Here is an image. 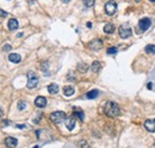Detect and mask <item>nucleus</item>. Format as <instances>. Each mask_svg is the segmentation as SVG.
I'll list each match as a JSON object with an SVG mask.
<instances>
[{"label": "nucleus", "mask_w": 155, "mask_h": 148, "mask_svg": "<svg viewBox=\"0 0 155 148\" xmlns=\"http://www.w3.org/2000/svg\"><path fill=\"white\" fill-rule=\"evenodd\" d=\"M104 112H105V115L109 116V117H117V116L121 115V108H119V105H118L117 103L109 101V102L105 104Z\"/></svg>", "instance_id": "f257e3e1"}, {"label": "nucleus", "mask_w": 155, "mask_h": 148, "mask_svg": "<svg viewBox=\"0 0 155 148\" xmlns=\"http://www.w3.org/2000/svg\"><path fill=\"white\" fill-rule=\"evenodd\" d=\"M50 119H51V122L59 124V123H61L66 119V114H64L63 111H55V112H53L50 115Z\"/></svg>", "instance_id": "f03ea898"}, {"label": "nucleus", "mask_w": 155, "mask_h": 148, "mask_svg": "<svg viewBox=\"0 0 155 148\" xmlns=\"http://www.w3.org/2000/svg\"><path fill=\"white\" fill-rule=\"evenodd\" d=\"M38 85V77L37 74L34 72H29L28 73V87L29 89H35Z\"/></svg>", "instance_id": "7ed1b4c3"}, {"label": "nucleus", "mask_w": 155, "mask_h": 148, "mask_svg": "<svg viewBox=\"0 0 155 148\" xmlns=\"http://www.w3.org/2000/svg\"><path fill=\"white\" fill-rule=\"evenodd\" d=\"M119 36L122 38H129V37L131 36L133 31H131V28L128 25V24H123V25L119 27Z\"/></svg>", "instance_id": "20e7f679"}, {"label": "nucleus", "mask_w": 155, "mask_h": 148, "mask_svg": "<svg viewBox=\"0 0 155 148\" xmlns=\"http://www.w3.org/2000/svg\"><path fill=\"white\" fill-rule=\"evenodd\" d=\"M105 12H106L108 16H113L116 12H117V4L115 1H112V0L108 1L105 4Z\"/></svg>", "instance_id": "39448f33"}, {"label": "nucleus", "mask_w": 155, "mask_h": 148, "mask_svg": "<svg viewBox=\"0 0 155 148\" xmlns=\"http://www.w3.org/2000/svg\"><path fill=\"white\" fill-rule=\"evenodd\" d=\"M150 25H152V22H150L149 18H142V19L140 20V23H138V27H140V29H141L142 31L148 30Z\"/></svg>", "instance_id": "423d86ee"}, {"label": "nucleus", "mask_w": 155, "mask_h": 148, "mask_svg": "<svg viewBox=\"0 0 155 148\" xmlns=\"http://www.w3.org/2000/svg\"><path fill=\"white\" fill-rule=\"evenodd\" d=\"M103 48V41L101 40H93L91 43H89V49L92 50H100Z\"/></svg>", "instance_id": "0eeeda50"}, {"label": "nucleus", "mask_w": 155, "mask_h": 148, "mask_svg": "<svg viewBox=\"0 0 155 148\" xmlns=\"http://www.w3.org/2000/svg\"><path fill=\"white\" fill-rule=\"evenodd\" d=\"M145 128L150 133H155V119H153V118L147 119L145 122Z\"/></svg>", "instance_id": "6e6552de"}, {"label": "nucleus", "mask_w": 155, "mask_h": 148, "mask_svg": "<svg viewBox=\"0 0 155 148\" xmlns=\"http://www.w3.org/2000/svg\"><path fill=\"white\" fill-rule=\"evenodd\" d=\"M35 105L37 108H44L47 105V98L40 96V97H37L36 99H35Z\"/></svg>", "instance_id": "1a4fd4ad"}, {"label": "nucleus", "mask_w": 155, "mask_h": 148, "mask_svg": "<svg viewBox=\"0 0 155 148\" xmlns=\"http://www.w3.org/2000/svg\"><path fill=\"white\" fill-rule=\"evenodd\" d=\"M17 145H18V141L15 138H7V139H5V146L7 148H15Z\"/></svg>", "instance_id": "9d476101"}, {"label": "nucleus", "mask_w": 155, "mask_h": 148, "mask_svg": "<svg viewBox=\"0 0 155 148\" xmlns=\"http://www.w3.org/2000/svg\"><path fill=\"white\" fill-rule=\"evenodd\" d=\"M18 27H19V24H18V20H17L16 18H11V19L8 20V29H10L11 31L17 30Z\"/></svg>", "instance_id": "9b49d317"}, {"label": "nucleus", "mask_w": 155, "mask_h": 148, "mask_svg": "<svg viewBox=\"0 0 155 148\" xmlns=\"http://www.w3.org/2000/svg\"><path fill=\"white\" fill-rule=\"evenodd\" d=\"M75 122H76V121H75V117H74V116L66 118V127H67V129L73 130L74 127H75Z\"/></svg>", "instance_id": "f8f14e48"}, {"label": "nucleus", "mask_w": 155, "mask_h": 148, "mask_svg": "<svg viewBox=\"0 0 155 148\" xmlns=\"http://www.w3.org/2000/svg\"><path fill=\"white\" fill-rule=\"evenodd\" d=\"M8 60L11 61V62H13V64H19V62H20V60H22V57H20L19 54L12 53V54L8 55Z\"/></svg>", "instance_id": "ddd939ff"}, {"label": "nucleus", "mask_w": 155, "mask_h": 148, "mask_svg": "<svg viewBox=\"0 0 155 148\" xmlns=\"http://www.w3.org/2000/svg\"><path fill=\"white\" fill-rule=\"evenodd\" d=\"M74 93H75V90H74V87H72V86H66V87L63 89V94L66 97H71Z\"/></svg>", "instance_id": "4468645a"}, {"label": "nucleus", "mask_w": 155, "mask_h": 148, "mask_svg": "<svg viewBox=\"0 0 155 148\" xmlns=\"http://www.w3.org/2000/svg\"><path fill=\"white\" fill-rule=\"evenodd\" d=\"M48 92H49L50 94H56V93L59 92V86H57L56 84H50V85L48 86Z\"/></svg>", "instance_id": "2eb2a0df"}, {"label": "nucleus", "mask_w": 155, "mask_h": 148, "mask_svg": "<svg viewBox=\"0 0 155 148\" xmlns=\"http://www.w3.org/2000/svg\"><path fill=\"white\" fill-rule=\"evenodd\" d=\"M73 111H74V115H75V116H78L81 121H84L85 115H84V111H82L81 109H79V108H73Z\"/></svg>", "instance_id": "dca6fc26"}, {"label": "nucleus", "mask_w": 155, "mask_h": 148, "mask_svg": "<svg viewBox=\"0 0 155 148\" xmlns=\"http://www.w3.org/2000/svg\"><path fill=\"white\" fill-rule=\"evenodd\" d=\"M113 31H115V25H113V24L108 23V24L104 25V32L105 34H112Z\"/></svg>", "instance_id": "f3484780"}, {"label": "nucleus", "mask_w": 155, "mask_h": 148, "mask_svg": "<svg viewBox=\"0 0 155 148\" xmlns=\"http://www.w3.org/2000/svg\"><path fill=\"white\" fill-rule=\"evenodd\" d=\"M98 94H99V91H98V90H92V91L87 92L86 97L88 98V99H94V98L98 97Z\"/></svg>", "instance_id": "a211bd4d"}, {"label": "nucleus", "mask_w": 155, "mask_h": 148, "mask_svg": "<svg viewBox=\"0 0 155 148\" xmlns=\"http://www.w3.org/2000/svg\"><path fill=\"white\" fill-rule=\"evenodd\" d=\"M100 68H101V65H100L99 61H94V62L92 64V66H91V69H92V72H94V73H98V72L100 71Z\"/></svg>", "instance_id": "6ab92c4d"}, {"label": "nucleus", "mask_w": 155, "mask_h": 148, "mask_svg": "<svg viewBox=\"0 0 155 148\" xmlns=\"http://www.w3.org/2000/svg\"><path fill=\"white\" fill-rule=\"evenodd\" d=\"M146 53H148V54H155V45L154 44H148L147 47H146Z\"/></svg>", "instance_id": "aec40b11"}, {"label": "nucleus", "mask_w": 155, "mask_h": 148, "mask_svg": "<svg viewBox=\"0 0 155 148\" xmlns=\"http://www.w3.org/2000/svg\"><path fill=\"white\" fill-rule=\"evenodd\" d=\"M86 7H92L94 5V0H82Z\"/></svg>", "instance_id": "412c9836"}, {"label": "nucleus", "mask_w": 155, "mask_h": 148, "mask_svg": "<svg viewBox=\"0 0 155 148\" xmlns=\"http://www.w3.org/2000/svg\"><path fill=\"white\" fill-rule=\"evenodd\" d=\"M25 108H27V103H25L24 101H19V102H18V110L23 111Z\"/></svg>", "instance_id": "4be33fe9"}, {"label": "nucleus", "mask_w": 155, "mask_h": 148, "mask_svg": "<svg viewBox=\"0 0 155 148\" xmlns=\"http://www.w3.org/2000/svg\"><path fill=\"white\" fill-rule=\"evenodd\" d=\"M108 54L109 55H116L117 54V48H115V47H111L108 49Z\"/></svg>", "instance_id": "5701e85b"}, {"label": "nucleus", "mask_w": 155, "mask_h": 148, "mask_svg": "<svg viewBox=\"0 0 155 148\" xmlns=\"http://www.w3.org/2000/svg\"><path fill=\"white\" fill-rule=\"evenodd\" d=\"M87 68H88V66H87L86 64H85V65H84V64H81V65H79V69H80V71H81L82 73H85V72L87 71Z\"/></svg>", "instance_id": "b1692460"}, {"label": "nucleus", "mask_w": 155, "mask_h": 148, "mask_svg": "<svg viewBox=\"0 0 155 148\" xmlns=\"http://www.w3.org/2000/svg\"><path fill=\"white\" fill-rule=\"evenodd\" d=\"M0 17H7V12L0 8Z\"/></svg>", "instance_id": "393cba45"}, {"label": "nucleus", "mask_w": 155, "mask_h": 148, "mask_svg": "<svg viewBox=\"0 0 155 148\" xmlns=\"http://www.w3.org/2000/svg\"><path fill=\"white\" fill-rule=\"evenodd\" d=\"M3 50H4V52H8V50H11V45H10V44L4 45V47H3Z\"/></svg>", "instance_id": "a878e982"}, {"label": "nucleus", "mask_w": 155, "mask_h": 148, "mask_svg": "<svg viewBox=\"0 0 155 148\" xmlns=\"http://www.w3.org/2000/svg\"><path fill=\"white\" fill-rule=\"evenodd\" d=\"M80 146H82V148H89L88 145H87V142H85V141H81L80 142Z\"/></svg>", "instance_id": "bb28decb"}, {"label": "nucleus", "mask_w": 155, "mask_h": 148, "mask_svg": "<svg viewBox=\"0 0 155 148\" xmlns=\"http://www.w3.org/2000/svg\"><path fill=\"white\" fill-rule=\"evenodd\" d=\"M17 128H20V129H23V128H25V126H24V124H17Z\"/></svg>", "instance_id": "cd10ccee"}, {"label": "nucleus", "mask_w": 155, "mask_h": 148, "mask_svg": "<svg viewBox=\"0 0 155 148\" xmlns=\"http://www.w3.org/2000/svg\"><path fill=\"white\" fill-rule=\"evenodd\" d=\"M87 28H92V23H91V22L87 23Z\"/></svg>", "instance_id": "c85d7f7f"}, {"label": "nucleus", "mask_w": 155, "mask_h": 148, "mask_svg": "<svg viewBox=\"0 0 155 148\" xmlns=\"http://www.w3.org/2000/svg\"><path fill=\"white\" fill-rule=\"evenodd\" d=\"M147 87H148L149 90H150V89H153V84H150V82H149V84H148V86H147Z\"/></svg>", "instance_id": "c756f323"}, {"label": "nucleus", "mask_w": 155, "mask_h": 148, "mask_svg": "<svg viewBox=\"0 0 155 148\" xmlns=\"http://www.w3.org/2000/svg\"><path fill=\"white\" fill-rule=\"evenodd\" d=\"M3 114H4V112H3V109H1V108H0V117H1V116H3Z\"/></svg>", "instance_id": "7c9ffc66"}, {"label": "nucleus", "mask_w": 155, "mask_h": 148, "mask_svg": "<svg viewBox=\"0 0 155 148\" xmlns=\"http://www.w3.org/2000/svg\"><path fill=\"white\" fill-rule=\"evenodd\" d=\"M62 1H63V3H69L71 0H62Z\"/></svg>", "instance_id": "2f4dec72"}, {"label": "nucleus", "mask_w": 155, "mask_h": 148, "mask_svg": "<svg viewBox=\"0 0 155 148\" xmlns=\"http://www.w3.org/2000/svg\"><path fill=\"white\" fill-rule=\"evenodd\" d=\"M149 1H152V3H155V0H149Z\"/></svg>", "instance_id": "473e14b6"}, {"label": "nucleus", "mask_w": 155, "mask_h": 148, "mask_svg": "<svg viewBox=\"0 0 155 148\" xmlns=\"http://www.w3.org/2000/svg\"><path fill=\"white\" fill-rule=\"evenodd\" d=\"M34 148H40V147H38V146H35V147H34Z\"/></svg>", "instance_id": "72a5a7b5"}, {"label": "nucleus", "mask_w": 155, "mask_h": 148, "mask_svg": "<svg viewBox=\"0 0 155 148\" xmlns=\"http://www.w3.org/2000/svg\"><path fill=\"white\" fill-rule=\"evenodd\" d=\"M154 146H155V143H154Z\"/></svg>", "instance_id": "f704fd0d"}]
</instances>
